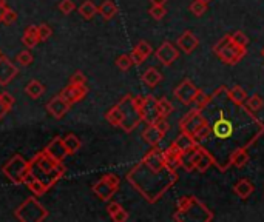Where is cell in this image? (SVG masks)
Returning a JSON list of instances; mask_svg holds the SVG:
<instances>
[{"mask_svg": "<svg viewBox=\"0 0 264 222\" xmlns=\"http://www.w3.org/2000/svg\"><path fill=\"white\" fill-rule=\"evenodd\" d=\"M196 108L203 113L204 120L212 130L206 143L213 137L217 140L206 152L213 158V165L221 171L230 167V156L236 150H249L264 134L261 120L253 111L246 108V105L232 102L226 87H220L213 94L207 96L206 101L196 105Z\"/></svg>", "mask_w": 264, "mask_h": 222, "instance_id": "cell-1", "label": "cell"}, {"mask_svg": "<svg viewBox=\"0 0 264 222\" xmlns=\"http://www.w3.org/2000/svg\"><path fill=\"white\" fill-rule=\"evenodd\" d=\"M127 181L149 204L158 202L178 181L176 170L165 164L162 150L153 146L128 173Z\"/></svg>", "mask_w": 264, "mask_h": 222, "instance_id": "cell-2", "label": "cell"}, {"mask_svg": "<svg viewBox=\"0 0 264 222\" xmlns=\"http://www.w3.org/2000/svg\"><path fill=\"white\" fill-rule=\"evenodd\" d=\"M30 171L46 187V190H50L63 178L65 167L62 162L53 159L45 150H42L30 161Z\"/></svg>", "mask_w": 264, "mask_h": 222, "instance_id": "cell-3", "label": "cell"}, {"mask_svg": "<svg viewBox=\"0 0 264 222\" xmlns=\"http://www.w3.org/2000/svg\"><path fill=\"white\" fill-rule=\"evenodd\" d=\"M213 53L217 54L226 65H236L246 57L247 48L236 45L232 40V37L227 34L223 39H220L217 42V45L213 46Z\"/></svg>", "mask_w": 264, "mask_h": 222, "instance_id": "cell-4", "label": "cell"}, {"mask_svg": "<svg viewBox=\"0 0 264 222\" xmlns=\"http://www.w3.org/2000/svg\"><path fill=\"white\" fill-rule=\"evenodd\" d=\"M117 105L122 111V123H121V127L119 128H122L125 133H131L142 122L141 108L136 105L135 97L131 94H125L121 101L117 102Z\"/></svg>", "mask_w": 264, "mask_h": 222, "instance_id": "cell-5", "label": "cell"}, {"mask_svg": "<svg viewBox=\"0 0 264 222\" xmlns=\"http://www.w3.org/2000/svg\"><path fill=\"white\" fill-rule=\"evenodd\" d=\"M14 214L22 222H42L48 217L46 208L36 197H27V199L14 210Z\"/></svg>", "mask_w": 264, "mask_h": 222, "instance_id": "cell-6", "label": "cell"}, {"mask_svg": "<svg viewBox=\"0 0 264 222\" xmlns=\"http://www.w3.org/2000/svg\"><path fill=\"white\" fill-rule=\"evenodd\" d=\"M4 175L16 185H23L25 176L30 173V161H27L23 156L16 155L13 156L2 168Z\"/></svg>", "mask_w": 264, "mask_h": 222, "instance_id": "cell-7", "label": "cell"}, {"mask_svg": "<svg viewBox=\"0 0 264 222\" xmlns=\"http://www.w3.org/2000/svg\"><path fill=\"white\" fill-rule=\"evenodd\" d=\"M119 184H121L119 176L113 175V173H108V175H104L98 182L93 185V193L98 196L101 201L108 202V201H111V197L119 190Z\"/></svg>", "mask_w": 264, "mask_h": 222, "instance_id": "cell-8", "label": "cell"}, {"mask_svg": "<svg viewBox=\"0 0 264 222\" xmlns=\"http://www.w3.org/2000/svg\"><path fill=\"white\" fill-rule=\"evenodd\" d=\"M206 123L204 120V116L203 113L198 110V108H193V110H190L179 122V128L182 133H187L190 136H193L203 125Z\"/></svg>", "mask_w": 264, "mask_h": 222, "instance_id": "cell-9", "label": "cell"}, {"mask_svg": "<svg viewBox=\"0 0 264 222\" xmlns=\"http://www.w3.org/2000/svg\"><path fill=\"white\" fill-rule=\"evenodd\" d=\"M200 91L201 90L193 82L185 79L175 88L173 94L182 105H191V104H195V99H196Z\"/></svg>", "mask_w": 264, "mask_h": 222, "instance_id": "cell-10", "label": "cell"}, {"mask_svg": "<svg viewBox=\"0 0 264 222\" xmlns=\"http://www.w3.org/2000/svg\"><path fill=\"white\" fill-rule=\"evenodd\" d=\"M141 116L142 120L150 125V123H155L161 116L158 111V104H156V97L149 94V96H144V101L141 105Z\"/></svg>", "mask_w": 264, "mask_h": 222, "instance_id": "cell-11", "label": "cell"}, {"mask_svg": "<svg viewBox=\"0 0 264 222\" xmlns=\"http://www.w3.org/2000/svg\"><path fill=\"white\" fill-rule=\"evenodd\" d=\"M155 56H156V59H158L162 65L169 66V65H172V63L179 57V51H178V48H176L173 43L164 42V43L156 49V51H155Z\"/></svg>", "mask_w": 264, "mask_h": 222, "instance_id": "cell-12", "label": "cell"}, {"mask_svg": "<svg viewBox=\"0 0 264 222\" xmlns=\"http://www.w3.org/2000/svg\"><path fill=\"white\" fill-rule=\"evenodd\" d=\"M87 94H88L87 85H75V84H68L60 91V96L65 99L70 105H75V104L81 102Z\"/></svg>", "mask_w": 264, "mask_h": 222, "instance_id": "cell-13", "label": "cell"}, {"mask_svg": "<svg viewBox=\"0 0 264 222\" xmlns=\"http://www.w3.org/2000/svg\"><path fill=\"white\" fill-rule=\"evenodd\" d=\"M19 74V68L5 56H0V85H8Z\"/></svg>", "mask_w": 264, "mask_h": 222, "instance_id": "cell-14", "label": "cell"}, {"mask_svg": "<svg viewBox=\"0 0 264 222\" xmlns=\"http://www.w3.org/2000/svg\"><path fill=\"white\" fill-rule=\"evenodd\" d=\"M70 107L71 105L65 101V99L60 94H57L46 104V111L50 113L54 119H62L68 113Z\"/></svg>", "mask_w": 264, "mask_h": 222, "instance_id": "cell-15", "label": "cell"}, {"mask_svg": "<svg viewBox=\"0 0 264 222\" xmlns=\"http://www.w3.org/2000/svg\"><path fill=\"white\" fill-rule=\"evenodd\" d=\"M45 152L50 155L53 159H56V161H59V162H63L65 161V158L67 156H70L68 155V152H67V148H65V145H63V140H62V137L60 136H57V137H54L50 143H48L46 146H45Z\"/></svg>", "mask_w": 264, "mask_h": 222, "instance_id": "cell-16", "label": "cell"}, {"mask_svg": "<svg viewBox=\"0 0 264 222\" xmlns=\"http://www.w3.org/2000/svg\"><path fill=\"white\" fill-rule=\"evenodd\" d=\"M182 152L179 150V148L172 143L169 148H165V150H162V156H164V161L165 164L169 165L172 170H178L181 165H182Z\"/></svg>", "mask_w": 264, "mask_h": 222, "instance_id": "cell-17", "label": "cell"}, {"mask_svg": "<svg viewBox=\"0 0 264 222\" xmlns=\"http://www.w3.org/2000/svg\"><path fill=\"white\" fill-rule=\"evenodd\" d=\"M198 45H200L198 37L188 30L184 31L178 39V48L181 49V51H184L185 54H190L191 51H195V49L198 48Z\"/></svg>", "mask_w": 264, "mask_h": 222, "instance_id": "cell-18", "label": "cell"}, {"mask_svg": "<svg viewBox=\"0 0 264 222\" xmlns=\"http://www.w3.org/2000/svg\"><path fill=\"white\" fill-rule=\"evenodd\" d=\"M162 137H164V133L155 125V123H150V125H147V128L142 131V139L152 146H158Z\"/></svg>", "mask_w": 264, "mask_h": 222, "instance_id": "cell-19", "label": "cell"}, {"mask_svg": "<svg viewBox=\"0 0 264 222\" xmlns=\"http://www.w3.org/2000/svg\"><path fill=\"white\" fill-rule=\"evenodd\" d=\"M162 81V74L155 68V66H150L144 71L142 74V82L144 85H147L149 88H155L156 85H159Z\"/></svg>", "mask_w": 264, "mask_h": 222, "instance_id": "cell-20", "label": "cell"}, {"mask_svg": "<svg viewBox=\"0 0 264 222\" xmlns=\"http://www.w3.org/2000/svg\"><path fill=\"white\" fill-rule=\"evenodd\" d=\"M233 191L238 197H241V199H247V197L255 191V187L249 179H239L233 185Z\"/></svg>", "mask_w": 264, "mask_h": 222, "instance_id": "cell-21", "label": "cell"}, {"mask_svg": "<svg viewBox=\"0 0 264 222\" xmlns=\"http://www.w3.org/2000/svg\"><path fill=\"white\" fill-rule=\"evenodd\" d=\"M173 143L179 148V150H181L182 153H187V152L191 150V148H195V146H196V140H195V137H193V136H190V134H187V133H182V131H181V134L173 140Z\"/></svg>", "mask_w": 264, "mask_h": 222, "instance_id": "cell-22", "label": "cell"}, {"mask_svg": "<svg viewBox=\"0 0 264 222\" xmlns=\"http://www.w3.org/2000/svg\"><path fill=\"white\" fill-rule=\"evenodd\" d=\"M23 185H27L36 196H42V194H45L48 190H46V187L37 179V178H34V175L30 171L28 175L25 176V181H23Z\"/></svg>", "mask_w": 264, "mask_h": 222, "instance_id": "cell-23", "label": "cell"}, {"mask_svg": "<svg viewBox=\"0 0 264 222\" xmlns=\"http://www.w3.org/2000/svg\"><path fill=\"white\" fill-rule=\"evenodd\" d=\"M22 42H23V45H25L27 48L37 46L40 39H39V34H37V27H36V25H30V27L25 30V33H23V37H22Z\"/></svg>", "mask_w": 264, "mask_h": 222, "instance_id": "cell-24", "label": "cell"}, {"mask_svg": "<svg viewBox=\"0 0 264 222\" xmlns=\"http://www.w3.org/2000/svg\"><path fill=\"white\" fill-rule=\"evenodd\" d=\"M62 140H63V145H65V148H67V152H68L70 156L75 155V153H78V152L81 150V146H82V142H81L79 136H76V134H73V133H70V134L63 136Z\"/></svg>", "mask_w": 264, "mask_h": 222, "instance_id": "cell-25", "label": "cell"}, {"mask_svg": "<svg viewBox=\"0 0 264 222\" xmlns=\"http://www.w3.org/2000/svg\"><path fill=\"white\" fill-rule=\"evenodd\" d=\"M227 96H229V99H230L232 102H235V104H238V105H244L246 99H247L246 90L241 88L239 85H235V87H232L230 90H227Z\"/></svg>", "mask_w": 264, "mask_h": 222, "instance_id": "cell-26", "label": "cell"}, {"mask_svg": "<svg viewBox=\"0 0 264 222\" xmlns=\"http://www.w3.org/2000/svg\"><path fill=\"white\" fill-rule=\"evenodd\" d=\"M249 162V152L246 148H241V150H236L232 156H230V165L236 167V168H243L246 167Z\"/></svg>", "mask_w": 264, "mask_h": 222, "instance_id": "cell-27", "label": "cell"}, {"mask_svg": "<svg viewBox=\"0 0 264 222\" xmlns=\"http://www.w3.org/2000/svg\"><path fill=\"white\" fill-rule=\"evenodd\" d=\"M105 120L113 127H121V123H122V111H121V108H119L117 104L114 107H111L105 113Z\"/></svg>", "mask_w": 264, "mask_h": 222, "instance_id": "cell-28", "label": "cell"}, {"mask_svg": "<svg viewBox=\"0 0 264 222\" xmlns=\"http://www.w3.org/2000/svg\"><path fill=\"white\" fill-rule=\"evenodd\" d=\"M98 13L105 19V20H111L116 14H117V7L114 2H111V0H105V2H102V5L98 8Z\"/></svg>", "mask_w": 264, "mask_h": 222, "instance_id": "cell-29", "label": "cell"}, {"mask_svg": "<svg viewBox=\"0 0 264 222\" xmlns=\"http://www.w3.org/2000/svg\"><path fill=\"white\" fill-rule=\"evenodd\" d=\"M45 85L42 84V82H39V81H31L27 87H25V93L31 97V99H39V97H42L43 96V93H45Z\"/></svg>", "mask_w": 264, "mask_h": 222, "instance_id": "cell-30", "label": "cell"}, {"mask_svg": "<svg viewBox=\"0 0 264 222\" xmlns=\"http://www.w3.org/2000/svg\"><path fill=\"white\" fill-rule=\"evenodd\" d=\"M78 11L85 20H91L96 14H98V7H96L91 0H85V2L79 7Z\"/></svg>", "mask_w": 264, "mask_h": 222, "instance_id": "cell-31", "label": "cell"}, {"mask_svg": "<svg viewBox=\"0 0 264 222\" xmlns=\"http://www.w3.org/2000/svg\"><path fill=\"white\" fill-rule=\"evenodd\" d=\"M156 104H158V111H159V116H161V117H169V116L175 111L173 104H172L167 97L156 99Z\"/></svg>", "mask_w": 264, "mask_h": 222, "instance_id": "cell-32", "label": "cell"}, {"mask_svg": "<svg viewBox=\"0 0 264 222\" xmlns=\"http://www.w3.org/2000/svg\"><path fill=\"white\" fill-rule=\"evenodd\" d=\"M212 165H213V158L201 146V156H200V161H198L195 170H198L200 173H204V171H207Z\"/></svg>", "mask_w": 264, "mask_h": 222, "instance_id": "cell-33", "label": "cell"}, {"mask_svg": "<svg viewBox=\"0 0 264 222\" xmlns=\"http://www.w3.org/2000/svg\"><path fill=\"white\" fill-rule=\"evenodd\" d=\"M244 105H246V108H249L250 111L256 113V111H259V110L264 107V101H262V97H261L259 94H252L250 97L247 96Z\"/></svg>", "mask_w": 264, "mask_h": 222, "instance_id": "cell-34", "label": "cell"}, {"mask_svg": "<svg viewBox=\"0 0 264 222\" xmlns=\"http://www.w3.org/2000/svg\"><path fill=\"white\" fill-rule=\"evenodd\" d=\"M133 65L135 63H133L130 54H121V56H117V59H116V66L121 71H128Z\"/></svg>", "mask_w": 264, "mask_h": 222, "instance_id": "cell-35", "label": "cell"}, {"mask_svg": "<svg viewBox=\"0 0 264 222\" xmlns=\"http://www.w3.org/2000/svg\"><path fill=\"white\" fill-rule=\"evenodd\" d=\"M190 13L196 16V17H201L207 13V5L204 2H201V0H195V2H191V5L188 7Z\"/></svg>", "mask_w": 264, "mask_h": 222, "instance_id": "cell-36", "label": "cell"}, {"mask_svg": "<svg viewBox=\"0 0 264 222\" xmlns=\"http://www.w3.org/2000/svg\"><path fill=\"white\" fill-rule=\"evenodd\" d=\"M16 60H17V63H20L22 66H30V65L33 63V60H34V57H33V54H31L30 49H23V51H20V53L17 54Z\"/></svg>", "mask_w": 264, "mask_h": 222, "instance_id": "cell-37", "label": "cell"}, {"mask_svg": "<svg viewBox=\"0 0 264 222\" xmlns=\"http://www.w3.org/2000/svg\"><path fill=\"white\" fill-rule=\"evenodd\" d=\"M37 34H39L40 42H46L48 39H50V37L53 36V30L50 28V25L40 23L39 27H37Z\"/></svg>", "mask_w": 264, "mask_h": 222, "instance_id": "cell-38", "label": "cell"}, {"mask_svg": "<svg viewBox=\"0 0 264 222\" xmlns=\"http://www.w3.org/2000/svg\"><path fill=\"white\" fill-rule=\"evenodd\" d=\"M135 49H138V51H139L144 57H146V59H149V56L153 53L152 45H150L149 42H146V40H139V42L136 43Z\"/></svg>", "mask_w": 264, "mask_h": 222, "instance_id": "cell-39", "label": "cell"}, {"mask_svg": "<svg viewBox=\"0 0 264 222\" xmlns=\"http://www.w3.org/2000/svg\"><path fill=\"white\" fill-rule=\"evenodd\" d=\"M57 8H59V11H60L62 14L70 16L71 13H73V11L76 10V5H75L73 0H60Z\"/></svg>", "mask_w": 264, "mask_h": 222, "instance_id": "cell-40", "label": "cell"}, {"mask_svg": "<svg viewBox=\"0 0 264 222\" xmlns=\"http://www.w3.org/2000/svg\"><path fill=\"white\" fill-rule=\"evenodd\" d=\"M230 37H232V40H233L236 45L247 48V45H249V37H247L243 31H235L233 34H230Z\"/></svg>", "mask_w": 264, "mask_h": 222, "instance_id": "cell-41", "label": "cell"}, {"mask_svg": "<svg viewBox=\"0 0 264 222\" xmlns=\"http://www.w3.org/2000/svg\"><path fill=\"white\" fill-rule=\"evenodd\" d=\"M149 14L155 19V20H162L167 14L165 7H158V5H152V8L149 10Z\"/></svg>", "mask_w": 264, "mask_h": 222, "instance_id": "cell-42", "label": "cell"}, {"mask_svg": "<svg viewBox=\"0 0 264 222\" xmlns=\"http://www.w3.org/2000/svg\"><path fill=\"white\" fill-rule=\"evenodd\" d=\"M70 84L75 85H87V76L82 71H75L70 78Z\"/></svg>", "mask_w": 264, "mask_h": 222, "instance_id": "cell-43", "label": "cell"}, {"mask_svg": "<svg viewBox=\"0 0 264 222\" xmlns=\"http://www.w3.org/2000/svg\"><path fill=\"white\" fill-rule=\"evenodd\" d=\"M111 219H113L114 222H125V220L128 219V211L122 207L117 213H114V214L111 216Z\"/></svg>", "mask_w": 264, "mask_h": 222, "instance_id": "cell-44", "label": "cell"}, {"mask_svg": "<svg viewBox=\"0 0 264 222\" xmlns=\"http://www.w3.org/2000/svg\"><path fill=\"white\" fill-rule=\"evenodd\" d=\"M0 97H2V101H4V104L10 108V110H13V107H14V101L16 99L8 93V91H4V93H0Z\"/></svg>", "mask_w": 264, "mask_h": 222, "instance_id": "cell-45", "label": "cell"}, {"mask_svg": "<svg viewBox=\"0 0 264 222\" xmlns=\"http://www.w3.org/2000/svg\"><path fill=\"white\" fill-rule=\"evenodd\" d=\"M16 20H17V13L8 8V10H7V13H5V16H4L2 23H5V25H11V23H14Z\"/></svg>", "mask_w": 264, "mask_h": 222, "instance_id": "cell-46", "label": "cell"}, {"mask_svg": "<svg viewBox=\"0 0 264 222\" xmlns=\"http://www.w3.org/2000/svg\"><path fill=\"white\" fill-rule=\"evenodd\" d=\"M155 125L165 134L167 131L170 130V125H169V122H167V117H159L156 122H155Z\"/></svg>", "mask_w": 264, "mask_h": 222, "instance_id": "cell-47", "label": "cell"}, {"mask_svg": "<svg viewBox=\"0 0 264 222\" xmlns=\"http://www.w3.org/2000/svg\"><path fill=\"white\" fill-rule=\"evenodd\" d=\"M130 57H131V60H133L135 65H142L144 62H146V57H144V56L138 51V49H135V48H133V51L130 53Z\"/></svg>", "mask_w": 264, "mask_h": 222, "instance_id": "cell-48", "label": "cell"}, {"mask_svg": "<svg viewBox=\"0 0 264 222\" xmlns=\"http://www.w3.org/2000/svg\"><path fill=\"white\" fill-rule=\"evenodd\" d=\"M121 208H122V205L119 204V202H113V201L110 202V201H108V204H107V211H108L110 216H113L114 213H117Z\"/></svg>", "mask_w": 264, "mask_h": 222, "instance_id": "cell-49", "label": "cell"}, {"mask_svg": "<svg viewBox=\"0 0 264 222\" xmlns=\"http://www.w3.org/2000/svg\"><path fill=\"white\" fill-rule=\"evenodd\" d=\"M10 111H11V110H10V108H8L5 104H4L2 97H0V120H2V119L5 117V114H7V113H10Z\"/></svg>", "mask_w": 264, "mask_h": 222, "instance_id": "cell-50", "label": "cell"}, {"mask_svg": "<svg viewBox=\"0 0 264 222\" xmlns=\"http://www.w3.org/2000/svg\"><path fill=\"white\" fill-rule=\"evenodd\" d=\"M152 5H158V7H165L167 0H150Z\"/></svg>", "mask_w": 264, "mask_h": 222, "instance_id": "cell-51", "label": "cell"}, {"mask_svg": "<svg viewBox=\"0 0 264 222\" xmlns=\"http://www.w3.org/2000/svg\"><path fill=\"white\" fill-rule=\"evenodd\" d=\"M7 5H4V7H0V22L4 20V16H5V13H7Z\"/></svg>", "mask_w": 264, "mask_h": 222, "instance_id": "cell-52", "label": "cell"}, {"mask_svg": "<svg viewBox=\"0 0 264 222\" xmlns=\"http://www.w3.org/2000/svg\"><path fill=\"white\" fill-rule=\"evenodd\" d=\"M4 5H7V0H0V7H4Z\"/></svg>", "mask_w": 264, "mask_h": 222, "instance_id": "cell-53", "label": "cell"}, {"mask_svg": "<svg viewBox=\"0 0 264 222\" xmlns=\"http://www.w3.org/2000/svg\"><path fill=\"white\" fill-rule=\"evenodd\" d=\"M201 2H204V4H206V5H209V4H210V2H212V0H201Z\"/></svg>", "mask_w": 264, "mask_h": 222, "instance_id": "cell-54", "label": "cell"}, {"mask_svg": "<svg viewBox=\"0 0 264 222\" xmlns=\"http://www.w3.org/2000/svg\"><path fill=\"white\" fill-rule=\"evenodd\" d=\"M261 54H262V57H264V48H262V51H261Z\"/></svg>", "mask_w": 264, "mask_h": 222, "instance_id": "cell-55", "label": "cell"}, {"mask_svg": "<svg viewBox=\"0 0 264 222\" xmlns=\"http://www.w3.org/2000/svg\"><path fill=\"white\" fill-rule=\"evenodd\" d=\"M0 56H4V54H2V51H0Z\"/></svg>", "mask_w": 264, "mask_h": 222, "instance_id": "cell-56", "label": "cell"}]
</instances>
